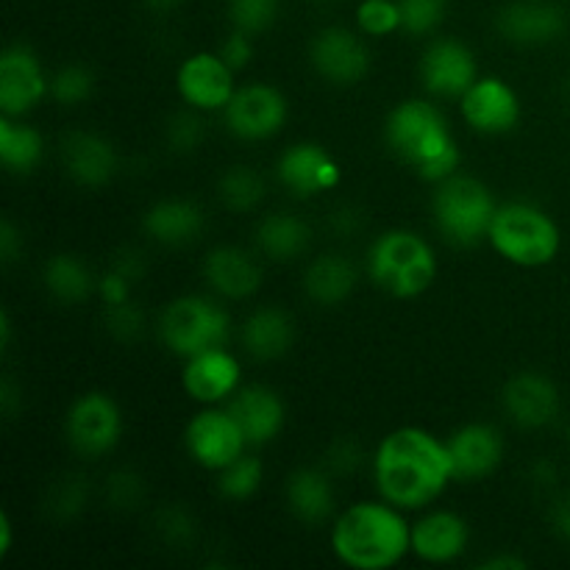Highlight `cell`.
Masks as SVG:
<instances>
[{"mask_svg":"<svg viewBox=\"0 0 570 570\" xmlns=\"http://www.w3.org/2000/svg\"><path fill=\"white\" fill-rule=\"evenodd\" d=\"M356 28H360V33L373 39L401 31L399 0H362L356 6Z\"/></svg>","mask_w":570,"mask_h":570,"instance_id":"obj_37","label":"cell"},{"mask_svg":"<svg viewBox=\"0 0 570 570\" xmlns=\"http://www.w3.org/2000/svg\"><path fill=\"white\" fill-rule=\"evenodd\" d=\"M9 343H11V317L9 312H3V315H0V345H3V351L9 348Z\"/></svg>","mask_w":570,"mask_h":570,"instance_id":"obj_55","label":"cell"},{"mask_svg":"<svg viewBox=\"0 0 570 570\" xmlns=\"http://www.w3.org/2000/svg\"><path fill=\"white\" fill-rule=\"evenodd\" d=\"M111 267H115L117 273H122V276L128 278V282L139 284L145 278V273H148V259H145L139 250L134 248H122L120 254L115 256V262H111Z\"/></svg>","mask_w":570,"mask_h":570,"instance_id":"obj_47","label":"cell"},{"mask_svg":"<svg viewBox=\"0 0 570 570\" xmlns=\"http://www.w3.org/2000/svg\"><path fill=\"white\" fill-rule=\"evenodd\" d=\"M61 165L78 187H106L117 173V150L95 131H72L61 139Z\"/></svg>","mask_w":570,"mask_h":570,"instance_id":"obj_24","label":"cell"},{"mask_svg":"<svg viewBox=\"0 0 570 570\" xmlns=\"http://www.w3.org/2000/svg\"><path fill=\"white\" fill-rule=\"evenodd\" d=\"M232 334L228 312L206 295H181L159 315V337L173 356L189 360L209 348L226 345Z\"/></svg>","mask_w":570,"mask_h":570,"instance_id":"obj_7","label":"cell"},{"mask_svg":"<svg viewBox=\"0 0 570 570\" xmlns=\"http://www.w3.org/2000/svg\"><path fill=\"white\" fill-rule=\"evenodd\" d=\"M65 434L70 449L87 460L111 454L122 438L120 404L100 390L81 393L67 410Z\"/></svg>","mask_w":570,"mask_h":570,"instance_id":"obj_8","label":"cell"},{"mask_svg":"<svg viewBox=\"0 0 570 570\" xmlns=\"http://www.w3.org/2000/svg\"><path fill=\"white\" fill-rule=\"evenodd\" d=\"M340 161L317 142H295L278 156L276 178L293 198L309 200L340 184Z\"/></svg>","mask_w":570,"mask_h":570,"instance_id":"obj_17","label":"cell"},{"mask_svg":"<svg viewBox=\"0 0 570 570\" xmlns=\"http://www.w3.org/2000/svg\"><path fill=\"white\" fill-rule=\"evenodd\" d=\"M289 104L273 83H245L223 109L226 128L243 142H265L287 126Z\"/></svg>","mask_w":570,"mask_h":570,"instance_id":"obj_10","label":"cell"},{"mask_svg":"<svg viewBox=\"0 0 570 570\" xmlns=\"http://www.w3.org/2000/svg\"><path fill=\"white\" fill-rule=\"evenodd\" d=\"M488 243L510 265L534 271L557 259L562 248V232L543 206L529 204V200H510L495 212Z\"/></svg>","mask_w":570,"mask_h":570,"instance_id":"obj_5","label":"cell"},{"mask_svg":"<svg viewBox=\"0 0 570 570\" xmlns=\"http://www.w3.org/2000/svg\"><path fill=\"white\" fill-rule=\"evenodd\" d=\"M566 440H568V443H570V423H568V426H566Z\"/></svg>","mask_w":570,"mask_h":570,"instance_id":"obj_57","label":"cell"},{"mask_svg":"<svg viewBox=\"0 0 570 570\" xmlns=\"http://www.w3.org/2000/svg\"><path fill=\"white\" fill-rule=\"evenodd\" d=\"M454 482H482L499 471L504 460V438L490 423H465L445 440Z\"/></svg>","mask_w":570,"mask_h":570,"instance_id":"obj_19","label":"cell"},{"mask_svg":"<svg viewBox=\"0 0 570 570\" xmlns=\"http://www.w3.org/2000/svg\"><path fill=\"white\" fill-rule=\"evenodd\" d=\"M379 495L399 510H426L454 482L449 445L421 426L384 434L371 460Z\"/></svg>","mask_w":570,"mask_h":570,"instance_id":"obj_1","label":"cell"},{"mask_svg":"<svg viewBox=\"0 0 570 570\" xmlns=\"http://www.w3.org/2000/svg\"><path fill=\"white\" fill-rule=\"evenodd\" d=\"M131 293L134 282H128V278L122 276V273H117L115 267H109V271L98 278V295L100 301H104V306L126 304V301H131Z\"/></svg>","mask_w":570,"mask_h":570,"instance_id":"obj_46","label":"cell"},{"mask_svg":"<svg viewBox=\"0 0 570 570\" xmlns=\"http://www.w3.org/2000/svg\"><path fill=\"white\" fill-rule=\"evenodd\" d=\"M11 529H14V523H11V515L9 512H3V518H0V557H9L11 554V546H14V540H11Z\"/></svg>","mask_w":570,"mask_h":570,"instance_id":"obj_53","label":"cell"},{"mask_svg":"<svg viewBox=\"0 0 570 570\" xmlns=\"http://www.w3.org/2000/svg\"><path fill=\"white\" fill-rule=\"evenodd\" d=\"M529 479H532V484H538V488H557V482H560V468L554 465L551 460H538L532 468H529Z\"/></svg>","mask_w":570,"mask_h":570,"instance_id":"obj_49","label":"cell"},{"mask_svg":"<svg viewBox=\"0 0 570 570\" xmlns=\"http://www.w3.org/2000/svg\"><path fill=\"white\" fill-rule=\"evenodd\" d=\"M471 543V527L451 510H432L412 523V554L426 566H451Z\"/></svg>","mask_w":570,"mask_h":570,"instance_id":"obj_22","label":"cell"},{"mask_svg":"<svg viewBox=\"0 0 570 570\" xmlns=\"http://www.w3.org/2000/svg\"><path fill=\"white\" fill-rule=\"evenodd\" d=\"M309 61L317 76L334 87H354L371 72V50L365 39L343 26H328L315 33Z\"/></svg>","mask_w":570,"mask_h":570,"instance_id":"obj_12","label":"cell"},{"mask_svg":"<svg viewBox=\"0 0 570 570\" xmlns=\"http://www.w3.org/2000/svg\"><path fill=\"white\" fill-rule=\"evenodd\" d=\"M95 92V72L87 65H61L59 70L50 76V98L59 106L76 109V106L87 104Z\"/></svg>","mask_w":570,"mask_h":570,"instance_id":"obj_35","label":"cell"},{"mask_svg":"<svg viewBox=\"0 0 570 570\" xmlns=\"http://www.w3.org/2000/svg\"><path fill=\"white\" fill-rule=\"evenodd\" d=\"M284 499L289 512L306 527L328 523L337 512V493H334V476L326 468H298L284 482Z\"/></svg>","mask_w":570,"mask_h":570,"instance_id":"obj_25","label":"cell"},{"mask_svg":"<svg viewBox=\"0 0 570 570\" xmlns=\"http://www.w3.org/2000/svg\"><path fill=\"white\" fill-rule=\"evenodd\" d=\"M365 226V215H362L360 206L354 204H337L328 215V232L340 239H351L362 232Z\"/></svg>","mask_w":570,"mask_h":570,"instance_id":"obj_45","label":"cell"},{"mask_svg":"<svg viewBox=\"0 0 570 570\" xmlns=\"http://www.w3.org/2000/svg\"><path fill=\"white\" fill-rule=\"evenodd\" d=\"M384 139L395 159L417 173L423 181L440 184L456 176L462 165L460 142L449 120L434 104L423 98L401 100L384 122Z\"/></svg>","mask_w":570,"mask_h":570,"instance_id":"obj_3","label":"cell"},{"mask_svg":"<svg viewBox=\"0 0 570 570\" xmlns=\"http://www.w3.org/2000/svg\"><path fill=\"white\" fill-rule=\"evenodd\" d=\"M243 348L250 360L273 362L289 354L295 343V323L282 306H259L243 323Z\"/></svg>","mask_w":570,"mask_h":570,"instance_id":"obj_27","label":"cell"},{"mask_svg":"<svg viewBox=\"0 0 570 570\" xmlns=\"http://www.w3.org/2000/svg\"><path fill=\"white\" fill-rule=\"evenodd\" d=\"M499 212L488 184L473 176H451L438 184L432 195V217L440 237L456 248H473L484 243Z\"/></svg>","mask_w":570,"mask_h":570,"instance_id":"obj_6","label":"cell"},{"mask_svg":"<svg viewBox=\"0 0 570 570\" xmlns=\"http://www.w3.org/2000/svg\"><path fill=\"white\" fill-rule=\"evenodd\" d=\"M360 271L345 254H321L304 271V295L317 306H340L354 295Z\"/></svg>","mask_w":570,"mask_h":570,"instance_id":"obj_28","label":"cell"},{"mask_svg":"<svg viewBox=\"0 0 570 570\" xmlns=\"http://www.w3.org/2000/svg\"><path fill=\"white\" fill-rule=\"evenodd\" d=\"M89 504V484L83 476H65L48 490L45 495V512L56 523H70L87 510Z\"/></svg>","mask_w":570,"mask_h":570,"instance_id":"obj_34","label":"cell"},{"mask_svg":"<svg viewBox=\"0 0 570 570\" xmlns=\"http://www.w3.org/2000/svg\"><path fill=\"white\" fill-rule=\"evenodd\" d=\"M401 28L412 37H426L445 20L449 0H399Z\"/></svg>","mask_w":570,"mask_h":570,"instance_id":"obj_41","label":"cell"},{"mask_svg":"<svg viewBox=\"0 0 570 570\" xmlns=\"http://www.w3.org/2000/svg\"><path fill=\"white\" fill-rule=\"evenodd\" d=\"M204 278L217 298L245 301L259 293L262 265L239 245H217L204 259Z\"/></svg>","mask_w":570,"mask_h":570,"instance_id":"obj_23","label":"cell"},{"mask_svg":"<svg viewBox=\"0 0 570 570\" xmlns=\"http://www.w3.org/2000/svg\"><path fill=\"white\" fill-rule=\"evenodd\" d=\"M206 226V215L195 200L165 198L148 206L142 215V232L165 248H184L200 237Z\"/></svg>","mask_w":570,"mask_h":570,"instance_id":"obj_26","label":"cell"},{"mask_svg":"<svg viewBox=\"0 0 570 570\" xmlns=\"http://www.w3.org/2000/svg\"><path fill=\"white\" fill-rule=\"evenodd\" d=\"M460 111L476 134L501 137L515 131L521 122V98L515 87L501 76H479L460 98Z\"/></svg>","mask_w":570,"mask_h":570,"instance_id":"obj_13","label":"cell"},{"mask_svg":"<svg viewBox=\"0 0 570 570\" xmlns=\"http://www.w3.org/2000/svg\"><path fill=\"white\" fill-rule=\"evenodd\" d=\"M22 254V237L17 232V226L11 220H3L0 226V256H3V265H14Z\"/></svg>","mask_w":570,"mask_h":570,"instance_id":"obj_48","label":"cell"},{"mask_svg":"<svg viewBox=\"0 0 570 570\" xmlns=\"http://www.w3.org/2000/svg\"><path fill=\"white\" fill-rule=\"evenodd\" d=\"M265 482V462L256 454H243L217 473V493L228 501H248Z\"/></svg>","mask_w":570,"mask_h":570,"instance_id":"obj_33","label":"cell"},{"mask_svg":"<svg viewBox=\"0 0 570 570\" xmlns=\"http://www.w3.org/2000/svg\"><path fill=\"white\" fill-rule=\"evenodd\" d=\"M566 22L562 6L551 0H515L495 14V28L501 37L521 48H540V45L554 42L566 31Z\"/></svg>","mask_w":570,"mask_h":570,"instance_id":"obj_20","label":"cell"},{"mask_svg":"<svg viewBox=\"0 0 570 570\" xmlns=\"http://www.w3.org/2000/svg\"><path fill=\"white\" fill-rule=\"evenodd\" d=\"M50 95L42 59L26 42H11L0 56V115L26 117Z\"/></svg>","mask_w":570,"mask_h":570,"instance_id":"obj_11","label":"cell"},{"mask_svg":"<svg viewBox=\"0 0 570 570\" xmlns=\"http://www.w3.org/2000/svg\"><path fill=\"white\" fill-rule=\"evenodd\" d=\"M250 39H254L250 33L234 28V31L223 39L220 48H217V53L226 59V65L232 67L234 72L245 70V67L250 65V59H254V42H250Z\"/></svg>","mask_w":570,"mask_h":570,"instance_id":"obj_44","label":"cell"},{"mask_svg":"<svg viewBox=\"0 0 570 570\" xmlns=\"http://www.w3.org/2000/svg\"><path fill=\"white\" fill-rule=\"evenodd\" d=\"M176 89L184 104L189 109L200 111V115L223 111L228 106V100H232V95L237 92V87H234V70L226 65V59L220 53H209V50L187 56L178 65Z\"/></svg>","mask_w":570,"mask_h":570,"instance_id":"obj_14","label":"cell"},{"mask_svg":"<svg viewBox=\"0 0 570 570\" xmlns=\"http://www.w3.org/2000/svg\"><path fill=\"white\" fill-rule=\"evenodd\" d=\"M367 276L393 298H417L438 278V254L412 228H387L367 248Z\"/></svg>","mask_w":570,"mask_h":570,"instance_id":"obj_4","label":"cell"},{"mask_svg":"<svg viewBox=\"0 0 570 570\" xmlns=\"http://www.w3.org/2000/svg\"><path fill=\"white\" fill-rule=\"evenodd\" d=\"M312 6H321V9H326V6H334V3H340V0H309Z\"/></svg>","mask_w":570,"mask_h":570,"instance_id":"obj_56","label":"cell"},{"mask_svg":"<svg viewBox=\"0 0 570 570\" xmlns=\"http://www.w3.org/2000/svg\"><path fill=\"white\" fill-rule=\"evenodd\" d=\"M228 412L237 417L250 449L273 443L287 423V406H284L282 395L267 384H243L228 399Z\"/></svg>","mask_w":570,"mask_h":570,"instance_id":"obj_21","label":"cell"},{"mask_svg":"<svg viewBox=\"0 0 570 570\" xmlns=\"http://www.w3.org/2000/svg\"><path fill=\"white\" fill-rule=\"evenodd\" d=\"M529 562L523 560V557L518 554H495V557H488V560L482 562V570H527Z\"/></svg>","mask_w":570,"mask_h":570,"instance_id":"obj_51","label":"cell"},{"mask_svg":"<svg viewBox=\"0 0 570 570\" xmlns=\"http://www.w3.org/2000/svg\"><path fill=\"white\" fill-rule=\"evenodd\" d=\"M362 462H365V456H362L360 443L351 438L332 440V445H328L326 454H323V468H326L334 479L354 476L362 468Z\"/></svg>","mask_w":570,"mask_h":570,"instance_id":"obj_43","label":"cell"},{"mask_svg":"<svg viewBox=\"0 0 570 570\" xmlns=\"http://www.w3.org/2000/svg\"><path fill=\"white\" fill-rule=\"evenodd\" d=\"M42 282L45 289L65 306H78L98 293V278L92 267L76 254L50 256L42 267Z\"/></svg>","mask_w":570,"mask_h":570,"instance_id":"obj_30","label":"cell"},{"mask_svg":"<svg viewBox=\"0 0 570 570\" xmlns=\"http://www.w3.org/2000/svg\"><path fill=\"white\" fill-rule=\"evenodd\" d=\"M104 323L106 332H109L117 343H137L145 332V312L139 309L134 301H126V304L106 306Z\"/></svg>","mask_w":570,"mask_h":570,"instance_id":"obj_42","label":"cell"},{"mask_svg":"<svg viewBox=\"0 0 570 570\" xmlns=\"http://www.w3.org/2000/svg\"><path fill=\"white\" fill-rule=\"evenodd\" d=\"M501 406L518 429H549L560 421L562 395L549 376L521 371L501 390Z\"/></svg>","mask_w":570,"mask_h":570,"instance_id":"obj_16","label":"cell"},{"mask_svg":"<svg viewBox=\"0 0 570 570\" xmlns=\"http://www.w3.org/2000/svg\"><path fill=\"white\" fill-rule=\"evenodd\" d=\"M217 198L234 215H248L265 204L267 181L254 167L234 165L217 178Z\"/></svg>","mask_w":570,"mask_h":570,"instance_id":"obj_32","label":"cell"},{"mask_svg":"<svg viewBox=\"0 0 570 570\" xmlns=\"http://www.w3.org/2000/svg\"><path fill=\"white\" fill-rule=\"evenodd\" d=\"M104 499L111 510L131 512L145 501V482L137 471L131 468H117L106 476L104 482Z\"/></svg>","mask_w":570,"mask_h":570,"instance_id":"obj_39","label":"cell"},{"mask_svg":"<svg viewBox=\"0 0 570 570\" xmlns=\"http://www.w3.org/2000/svg\"><path fill=\"white\" fill-rule=\"evenodd\" d=\"M156 534L170 549H189L198 540V521L193 512L181 504H167L154 518Z\"/></svg>","mask_w":570,"mask_h":570,"instance_id":"obj_36","label":"cell"},{"mask_svg":"<svg viewBox=\"0 0 570 570\" xmlns=\"http://www.w3.org/2000/svg\"><path fill=\"white\" fill-rule=\"evenodd\" d=\"M551 523H554V532L570 546V493H562L554 501V507H551Z\"/></svg>","mask_w":570,"mask_h":570,"instance_id":"obj_50","label":"cell"},{"mask_svg":"<svg viewBox=\"0 0 570 570\" xmlns=\"http://www.w3.org/2000/svg\"><path fill=\"white\" fill-rule=\"evenodd\" d=\"M184 0H145L150 11H159V14H167V11H176Z\"/></svg>","mask_w":570,"mask_h":570,"instance_id":"obj_54","label":"cell"},{"mask_svg":"<svg viewBox=\"0 0 570 570\" xmlns=\"http://www.w3.org/2000/svg\"><path fill=\"white\" fill-rule=\"evenodd\" d=\"M278 9L282 0H228V20L237 31L256 37L278 20Z\"/></svg>","mask_w":570,"mask_h":570,"instance_id":"obj_38","label":"cell"},{"mask_svg":"<svg viewBox=\"0 0 570 570\" xmlns=\"http://www.w3.org/2000/svg\"><path fill=\"white\" fill-rule=\"evenodd\" d=\"M184 449L195 465L220 473L223 468L239 460L250 445L232 412L206 406L198 415L189 417L187 429H184Z\"/></svg>","mask_w":570,"mask_h":570,"instance_id":"obj_9","label":"cell"},{"mask_svg":"<svg viewBox=\"0 0 570 570\" xmlns=\"http://www.w3.org/2000/svg\"><path fill=\"white\" fill-rule=\"evenodd\" d=\"M254 237L262 256H267L271 262H293L304 256L312 245V228L298 215L273 212V215L262 217Z\"/></svg>","mask_w":570,"mask_h":570,"instance_id":"obj_29","label":"cell"},{"mask_svg":"<svg viewBox=\"0 0 570 570\" xmlns=\"http://www.w3.org/2000/svg\"><path fill=\"white\" fill-rule=\"evenodd\" d=\"M17 401H20L17 387L9 382V379H3V384H0V410H3L6 417L17 415Z\"/></svg>","mask_w":570,"mask_h":570,"instance_id":"obj_52","label":"cell"},{"mask_svg":"<svg viewBox=\"0 0 570 570\" xmlns=\"http://www.w3.org/2000/svg\"><path fill=\"white\" fill-rule=\"evenodd\" d=\"M206 137V126H204V117L200 111L189 109V111H178L167 120L165 128V139H167V148L178 156H187L193 150L200 148Z\"/></svg>","mask_w":570,"mask_h":570,"instance_id":"obj_40","label":"cell"},{"mask_svg":"<svg viewBox=\"0 0 570 570\" xmlns=\"http://www.w3.org/2000/svg\"><path fill=\"white\" fill-rule=\"evenodd\" d=\"M421 83L434 98H462L479 78V65L473 50L460 39H434L421 56Z\"/></svg>","mask_w":570,"mask_h":570,"instance_id":"obj_15","label":"cell"},{"mask_svg":"<svg viewBox=\"0 0 570 570\" xmlns=\"http://www.w3.org/2000/svg\"><path fill=\"white\" fill-rule=\"evenodd\" d=\"M332 551L345 568L390 570L412 554V527L390 501H360L334 518Z\"/></svg>","mask_w":570,"mask_h":570,"instance_id":"obj_2","label":"cell"},{"mask_svg":"<svg viewBox=\"0 0 570 570\" xmlns=\"http://www.w3.org/2000/svg\"><path fill=\"white\" fill-rule=\"evenodd\" d=\"M181 387L195 404L217 406L232 399L243 387V367L226 348H209L184 360Z\"/></svg>","mask_w":570,"mask_h":570,"instance_id":"obj_18","label":"cell"},{"mask_svg":"<svg viewBox=\"0 0 570 570\" xmlns=\"http://www.w3.org/2000/svg\"><path fill=\"white\" fill-rule=\"evenodd\" d=\"M45 159V137L22 117L0 115V161L11 176H31Z\"/></svg>","mask_w":570,"mask_h":570,"instance_id":"obj_31","label":"cell"}]
</instances>
